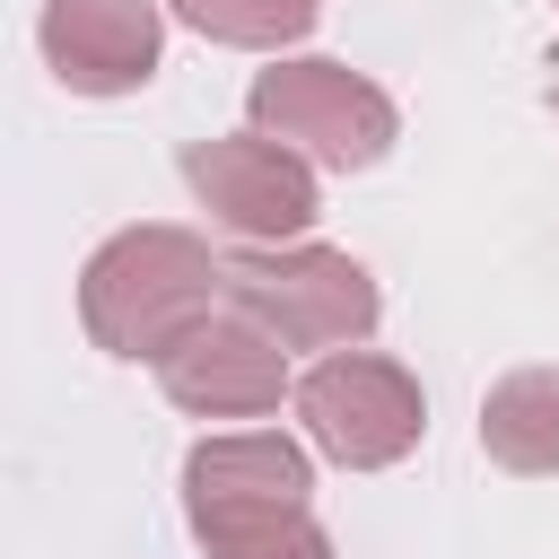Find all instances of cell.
<instances>
[{
    "mask_svg": "<svg viewBox=\"0 0 559 559\" xmlns=\"http://www.w3.org/2000/svg\"><path fill=\"white\" fill-rule=\"evenodd\" d=\"M166 17L210 44H236V52H288L314 35L323 0H166Z\"/></svg>",
    "mask_w": 559,
    "mask_h": 559,
    "instance_id": "cell-11",
    "label": "cell"
},
{
    "mask_svg": "<svg viewBox=\"0 0 559 559\" xmlns=\"http://www.w3.org/2000/svg\"><path fill=\"white\" fill-rule=\"evenodd\" d=\"M183 524L210 559H332L314 498H183Z\"/></svg>",
    "mask_w": 559,
    "mask_h": 559,
    "instance_id": "cell-9",
    "label": "cell"
},
{
    "mask_svg": "<svg viewBox=\"0 0 559 559\" xmlns=\"http://www.w3.org/2000/svg\"><path fill=\"white\" fill-rule=\"evenodd\" d=\"M480 454L515 480L559 472V367H515L480 393Z\"/></svg>",
    "mask_w": 559,
    "mask_h": 559,
    "instance_id": "cell-10",
    "label": "cell"
},
{
    "mask_svg": "<svg viewBox=\"0 0 559 559\" xmlns=\"http://www.w3.org/2000/svg\"><path fill=\"white\" fill-rule=\"evenodd\" d=\"M157 384H166V402L192 411V419H262V411H280V393H297L288 349H280L253 314H236V306H218L210 323H192V332L157 358Z\"/></svg>",
    "mask_w": 559,
    "mask_h": 559,
    "instance_id": "cell-6",
    "label": "cell"
},
{
    "mask_svg": "<svg viewBox=\"0 0 559 559\" xmlns=\"http://www.w3.org/2000/svg\"><path fill=\"white\" fill-rule=\"evenodd\" d=\"M550 114H559V96H550Z\"/></svg>",
    "mask_w": 559,
    "mask_h": 559,
    "instance_id": "cell-12",
    "label": "cell"
},
{
    "mask_svg": "<svg viewBox=\"0 0 559 559\" xmlns=\"http://www.w3.org/2000/svg\"><path fill=\"white\" fill-rule=\"evenodd\" d=\"M183 498H314V454L280 428H227L183 454Z\"/></svg>",
    "mask_w": 559,
    "mask_h": 559,
    "instance_id": "cell-8",
    "label": "cell"
},
{
    "mask_svg": "<svg viewBox=\"0 0 559 559\" xmlns=\"http://www.w3.org/2000/svg\"><path fill=\"white\" fill-rule=\"evenodd\" d=\"M550 9H559V0H550Z\"/></svg>",
    "mask_w": 559,
    "mask_h": 559,
    "instance_id": "cell-13",
    "label": "cell"
},
{
    "mask_svg": "<svg viewBox=\"0 0 559 559\" xmlns=\"http://www.w3.org/2000/svg\"><path fill=\"white\" fill-rule=\"evenodd\" d=\"M227 306L253 314L280 349H367L384 297L358 253L341 245H236L227 253Z\"/></svg>",
    "mask_w": 559,
    "mask_h": 559,
    "instance_id": "cell-2",
    "label": "cell"
},
{
    "mask_svg": "<svg viewBox=\"0 0 559 559\" xmlns=\"http://www.w3.org/2000/svg\"><path fill=\"white\" fill-rule=\"evenodd\" d=\"M288 402H297L306 445L323 463H341V472H384V463H402L428 437V393L384 349H332V358H314Z\"/></svg>",
    "mask_w": 559,
    "mask_h": 559,
    "instance_id": "cell-4",
    "label": "cell"
},
{
    "mask_svg": "<svg viewBox=\"0 0 559 559\" xmlns=\"http://www.w3.org/2000/svg\"><path fill=\"white\" fill-rule=\"evenodd\" d=\"M183 183L192 201L210 210L218 236L236 245H306L314 227V166L262 131H218V140H192L183 148Z\"/></svg>",
    "mask_w": 559,
    "mask_h": 559,
    "instance_id": "cell-5",
    "label": "cell"
},
{
    "mask_svg": "<svg viewBox=\"0 0 559 559\" xmlns=\"http://www.w3.org/2000/svg\"><path fill=\"white\" fill-rule=\"evenodd\" d=\"M245 131L297 148L306 166L367 175V166H384V148L402 140V114H393V96H384L367 70L323 61V52H297V61L253 70V87H245Z\"/></svg>",
    "mask_w": 559,
    "mask_h": 559,
    "instance_id": "cell-3",
    "label": "cell"
},
{
    "mask_svg": "<svg viewBox=\"0 0 559 559\" xmlns=\"http://www.w3.org/2000/svg\"><path fill=\"white\" fill-rule=\"evenodd\" d=\"M227 306V262L192 227H122L79 271V323L105 358H166L192 323Z\"/></svg>",
    "mask_w": 559,
    "mask_h": 559,
    "instance_id": "cell-1",
    "label": "cell"
},
{
    "mask_svg": "<svg viewBox=\"0 0 559 559\" xmlns=\"http://www.w3.org/2000/svg\"><path fill=\"white\" fill-rule=\"evenodd\" d=\"M35 44L70 96H131L157 79L166 0H44Z\"/></svg>",
    "mask_w": 559,
    "mask_h": 559,
    "instance_id": "cell-7",
    "label": "cell"
}]
</instances>
